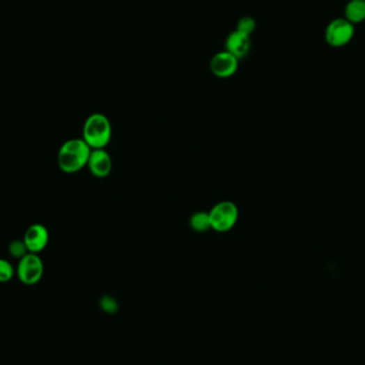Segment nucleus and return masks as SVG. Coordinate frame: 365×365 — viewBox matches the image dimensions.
I'll return each instance as SVG.
<instances>
[{
  "instance_id": "1",
  "label": "nucleus",
  "mask_w": 365,
  "mask_h": 365,
  "mask_svg": "<svg viewBox=\"0 0 365 365\" xmlns=\"http://www.w3.org/2000/svg\"><path fill=\"white\" fill-rule=\"evenodd\" d=\"M92 148L82 138L66 140L58 151V167L66 174H73L87 167Z\"/></svg>"
},
{
  "instance_id": "2",
  "label": "nucleus",
  "mask_w": 365,
  "mask_h": 365,
  "mask_svg": "<svg viewBox=\"0 0 365 365\" xmlns=\"http://www.w3.org/2000/svg\"><path fill=\"white\" fill-rule=\"evenodd\" d=\"M112 137V127L105 114H90L82 127V139L92 148H105Z\"/></svg>"
},
{
  "instance_id": "3",
  "label": "nucleus",
  "mask_w": 365,
  "mask_h": 365,
  "mask_svg": "<svg viewBox=\"0 0 365 365\" xmlns=\"http://www.w3.org/2000/svg\"><path fill=\"white\" fill-rule=\"evenodd\" d=\"M208 215H210L212 230L219 232V233H224V232L232 230L238 224L240 212L234 202L222 201L212 206Z\"/></svg>"
},
{
  "instance_id": "4",
  "label": "nucleus",
  "mask_w": 365,
  "mask_h": 365,
  "mask_svg": "<svg viewBox=\"0 0 365 365\" xmlns=\"http://www.w3.org/2000/svg\"><path fill=\"white\" fill-rule=\"evenodd\" d=\"M16 276L24 286H36L44 274V262L40 254H27L21 260L15 270Z\"/></svg>"
},
{
  "instance_id": "5",
  "label": "nucleus",
  "mask_w": 365,
  "mask_h": 365,
  "mask_svg": "<svg viewBox=\"0 0 365 365\" xmlns=\"http://www.w3.org/2000/svg\"><path fill=\"white\" fill-rule=\"evenodd\" d=\"M355 36V25L346 19H336L331 21L325 31V39L331 47L339 48L352 42Z\"/></svg>"
},
{
  "instance_id": "6",
  "label": "nucleus",
  "mask_w": 365,
  "mask_h": 365,
  "mask_svg": "<svg viewBox=\"0 0 365 365\" xmlns=\"http://www.w3.org/2000/svg\"><path fill=\"white\" fill-rule=\"evenodd\" d=\"M24 242L30 254H40L47 247L49 233L47 228L42 224H33L28 226L23 238Z\"/></svg>"
},
{
  "instance_id": "7",
  "label": "nucleus",
  "mask_w": 365,
  "mask_h": 365,
  "mask_svg": "<svg viewBox=\"0 0 365 365\" xmlns=\"http://www.w3.org/2000/svg\"><path fill=\"white\" fill-rule=\"evenodd\" d=\"M238 61L240 60L228 52H222L216 54L210 60V71L216 77H231L238 72Z\"/></svg>"
},
{
  "instance_id": "8",
  "label": "nucleus",
  "mask_w": 365,
  "mask_h": 365,
  "mask_svg": "<svg viewBox=\"0 0 365 365\" xmlns=\"http://www.w3.org/2000/svg\"><path fill=\"white\" fill-rule=\"evenodd\" d=\"M87 167L92 176L98 178H105L111 173L112 160L105 148L92 150L88 160Z\"/></svg>"
},
{
  "instance_id": "9",
  "label": "nucleus",
  "mask_w": 365,
  "mask_h": 365,
  "mask_svg": "<svg viewBox=\"0 0 365 365\" xmlns=\"http://www.w3.org/2000/svg\"><path fill=\"white\" fill-rule=\"evenodd\" d=\"M251 48L250 36L244 35L242 32H232L226 40V51L235 56L238 60L242 59L248 55Z\"/></svg>"
},
{
  "instance_id": "10",
  "label": "nucleus",
  "mask_w": 365,
  "mask_h": 365,
  "mask_svg": "<svg viewBox=\"0 0 365 365\" xmlns=\"http://www.w3.org/2000/svg\"><path fill=\"white\" fill-rule=\"evenodd\" d=\"M344 19L352 25L365 21V0H350L344 10Z\"/></svg>"
},
{
  "instance_id": "11",
  "label": "nucleus",
  "mask_w": 365,
  "mask_h": 365,
  "mask_svg": "<svg viewBox=\"0 0 365 365\" xmlns=\"http://www.w3.org/2000/svg\"><path fill=\"white\" fill-rule=\"evenodd\" d=\"M189 226L192 230L198 233H203L206 231L212 230L210 228V215L208 212H196L190 216Z\"/></svg>"
},
{
  "instance_id": "12",
  "label": "nucleus",
  "mask_w": 365,
  "mask_h": 365,
  "mask_svg": "<svg viewBox=\"0 0 365 365\" xmlns=\"http://www.w3.org/2000/svg\"><path fill=\"white\" fill-rule=\"evenodd\" d=\"M98 304H100L101 310L108 315L117 314L118 311H119V304H118L117 300L114 297L110 296V295L102 296Z\"/></svg>"
},
{
  "instance_id": "13",
  "label": "nucleus",
  "mask_w": 365,
  "mask_h": 365,
  "mask_svg": "<svg viewBox=\"0 0 365 365\" xmlns=\"http://www.w3.org/2000/svg\"><path fill=\"white\" fill-rule=\"evenodd\" d=\"M8 251H9L10 256L16 258V260H21L26 254H29L23 240H12L8 246Z\"/></svg>"
},
{
  "instance_id": "14",
  "label": "nucleus",
  "mask_w": 365,
  "mask_h": 365,
  "mask_svg": "<svg viewBox=\"0 0 365 365\" xmlns=\"http://www.w3.org/2000/svg\"><path fill=\"white\" fill-rule=\"evenodd\" d=\"M15 276V268L13 265L6 260L0 258V284H7Z\"/></svg>"
},
{
  "instance_id": "15",
  "label": "nucleus",
  "mask_w": 365,
  "mask_h": 365,
  "mask_svg": "<svg viewBox=\"0 0 365 365\" xmlns=\"http://www.w3.org/2000/svg\"><path fill=\"white\" fill-rule=\"evenodd\" d=\"M254 29H256V22L252 17H249V16H244L242 17L238 22V31L242 32L244 35H252L254 33Z\"/></svg>"
}]
</instances>
